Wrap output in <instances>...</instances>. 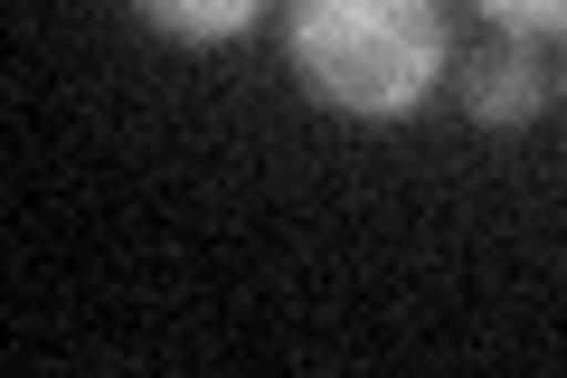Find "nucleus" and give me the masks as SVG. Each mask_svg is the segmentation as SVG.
<instances>
[{"mask_svg":"<svg viewBox=\"0 0 567 378\" xmlns=\"http://www.w3.org/2000/svg\"><path fill=\"white\" fill-rule=\"evenodd\" d=\"M539 104H548V67L529 48H483L464 67V114L473 123H529Z\"/></svg>","mask_w":567,"mask_h":378,"instance_id":"f03ea898","label":"nucleus"},{"mask_svg":"<svg viewBox=\"0 0 567 378\" xmlns=\"http://www.w3.org/2000/svg\"><path fill=\"white\" fill-rule=\"evenodd\" d=\"M133 10L152 29H171V39H237L265 0H133Z\"/></svg>","mask_w":567,"mask_h":378,"instance_id":"7ed1b4c3","label":"nucleus"},{"mask_svg":"<svg viewBox=\"0 0 567 378\" xmlns=\"http://www.w3.org/2000/svg\"><path fill=\"white\" fill-rule=\"evenodd\" d=\"M284 58L322 104L360 123H398L445 76V0H293Z\"/></svg>","mask_w":567,"mask_h":378,"instance_id":"f257e3e1","label":"nucleus"},{"mask_svg":"<svg viewBox=\"0 0 567 378\" xmlns=\"http://www.w3.org/2000/svg\"><path fill=\"white\" fill-rule=\"evenodd\" d=\"M492 29H511V39H548V29H567V0H473Z\"/></svg>","mask_w":567,"mask_h":378,"instance_id":"20e7f679","label":"nucleus"}]
</instances>
